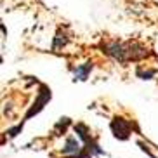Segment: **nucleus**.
Listing matches in <instances>:
<instances>
[{
	"label": "nucleus",
	"instance_id": "1",
	"mask_svg": "<svg viewBox=\"0 0 158 158\" xmlns=\"http://www.w3.org/2000/svg\"><path fill=\"white\" fill-rule=\"evenodd\" d=\"M104 52L108 56H111L113 59H116L118 63H125L129 57H127V47L122 45L118 42H110L104 45Z\"/></svg>",
	"mask_w": 158,
	"mask_h": 158
},
{
	"label": "nucleus",
	"instance_id": "2",
	"mask_svg": "<svg viewBox=\"0 0 158 158\" xmlns=\"http://www.w3.org/2000/svg\"><path fill=\"white\" fill-rule=\"evenodd\" d=\"M111 129H113L116 137H120V139H127V137H129L130 127L123 118H115V120L111 122Z\"/></svg>",
	"mask_w": 158,
	"mask_h": 158
},
{
	"label": "nucleus",
	"instance_id": "3",
	"mask_svg": "<svg viewBox=\"0 0 158 158\" xmlns=\"http://www.w3.org/2000/svg\"><path fill=\"white\" fill-rule=\"evenodd\" d=\"M94 64H92V61H87V63H84V64H78L77 68H75L73 71V80L77 82H84V80L89 78V75H90V71H92Z\"/></svg>",
	"mask_w": 158,
	"mask_h": 158
},
{
	"label": "nucleus",
	"instance_id": "4",
	"mask_svg": "<svg viewBox=\"0 0 158 158\" xmlns=\"http://www.w3.org/2000/svg\"><path fill=\"white\" fill-rule=\"evenodd\" d=\"M80 151V143L75 137H68L66 139V144H64V148H63V153L66 155H75L77 156V153Z\"/></svg>",
	"mask_w": 158,
	"mask_h": 158
},
{
	"label": "nucleus",
	"instance_id": "5",
	"mask_svg": "<svg viewBox=\"0 0 158 158\" xmlns=\"http://www.w3.org/2000/svg\"><path fill=\"white\" fill-rule=\"evenodd\" d=\"M137 77H141L143 80H149V78H153V77H155V70H146V71H143V70L139 68V70H137Z\"/></svg>",
	"mask_w": 158,
	"mask_h": 158
}]
</instances>
